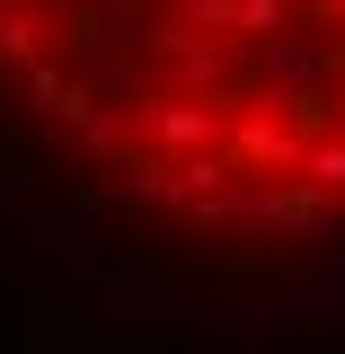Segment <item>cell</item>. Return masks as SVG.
Listing matches in <instances>:
<instances>
[{"label": "cell", "instance_id": "obj_1", "mask_svg": "<svg viewBox=\"0 0 345 354\" xmlns=\"http://www.w3.org/2000/svg\"><path fill=\"white\" fill-rule=\"evenodd\" d=\"M0 115L151 248L345 239V0H0Z\"/></svg>", "mask_w": 345, "mask_h": 354}]
</instances>
